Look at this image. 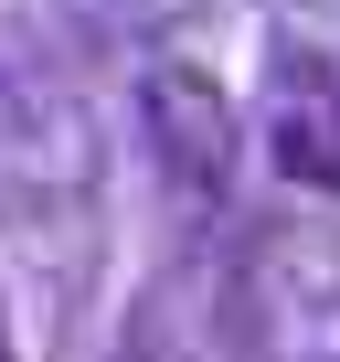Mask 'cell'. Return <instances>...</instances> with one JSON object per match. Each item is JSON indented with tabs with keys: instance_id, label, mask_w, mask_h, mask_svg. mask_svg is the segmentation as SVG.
I'll list each match as a JSON object with an SVG mask.
<instances>
[{
	"instance_id": "3957f363",
	"label": "cell",
	"mask_w": 340,
	"mask_h": 362,
	"mask_svg": "<svg viewBox=\"0 0 340 362\" xmlns=\"http://www.w3.org/2000/svg\"><path fill=\"white\" fill-rule=\"evenodd\" d=\"M245 330L277 362H340V235L329 224H277L234 267Z\"/></svg>"
},
{
	"instance_id": "6da1fadb",
	"label": "cell",
	"mask_w": 340,
	"mask_h": 362,
	"mask_svg": "<svg viewBox=\"0 0 340 362\" xmlns=\"http://www.w3.org/2000/svg\"><path fill=\"white\" fill-rule=\"evenodd\" d=\"M107 203V128L75 86L0 64V245H75Z\"/></svg>"
},
{
	"instance_id": "277c9868",
	"label": "cell",
	"mask_w": 340,
	"mask_h": 362,
	"mask_svg": "<svg viewBox=\"0 0 340 362\" xmlns=\"http://www.w3.org/2000/svg\"><path fill=\"white\" fill-rule=\"evenodd\" d=\"M266 160L298 192H340V64L319 43H287L266 75Z\"/></svg>"
},
{
	"instance_id": "5b68a950",
	"label": "cell",
	"mask_w": 340,
	"mask_h": 362,
	"mask_svg": "<svg viewBox=\"0 0 340 362\" xmlns=\"http://www.w3.org/2000/svg\"><path fill=\"white\" fill-rule=\"evenodd\" d=\"M0 362H11V341H0Z\"/></svg>"
},
{
	"instance_id": "7a4b0ae2",
	"label": "cell",
	"mask_w": 340,
	"mask_h": 362,
	"mask_svg": "<svg viewBox=\"0 0 340 362\" xmlns=\"http://www.w3.org/2000/svg\"><path fill=\"white\" fill-rule=\"evenodd\" d=\"M138 149L181 203H224L234 192V160H245V117L224 96V75L192 43H159L138 64Z\"/></svg>"
}]
</instances>
